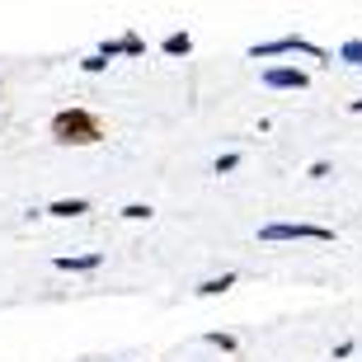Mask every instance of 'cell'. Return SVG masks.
<instances>
[{
    "instance_id": "obj_1",
    "label": "cell",
    "mask_w": 362,
    "mask_h": 362,
    "mask_svg": "<svg viewBox=\"0 0 362 362\" xmlns=\"http://www.w3.org/2000/svg\"><path fill=\"white\" fill-rule=\"evenodd\" d=\"M104 136H108V127L94 108H62V113H52V141L57 146H99Z\"/></svg>"
},
{
    "instance_id": "obj_2",
    "label": "cell",
    "mask_w": 362,
    "mask_h": 362,
    "mask_svg": "<svg viewBox=\"0 0 362 362\" xmlns=\"http://www.w3.org/2000/svg\"><path fill=\"white\" fill-rule=\"evenodd\" d=\"M310 57V62H334V57L325 52L320 42H310V38H301V33H282V38H269V42H255L250 47V62H273V57Z\"/></svg>"
},
{
    "instance_id": "obj_3",
    "label": "cell",
    "mask_w": 362,
    "mask_h": 362,
    "mask_svg": "<svg viewBox=\"0 0 362 362\" xmlns=\"http://www.w3.org/2000/svg\"><path fill=\"white\" fill-rule=\"evenodd\" d=\"M259 240H264V245H282V240L334 245V230H329V226H310V221H269V226H259Z\"/></svg>"
},
{
    "instance_id": "obj_4",
    "label": "cell",
    "mask_w": 362,
    "mask_h": 362,
    "mask_svg": "<svg viewBox=\"0 0 362 362\" xmlns=\"http://www.w3.org/2000/svg\"><path fill=\"white\" fill-rule=\"evenodd\" d=\"M264 85H269V90H306L310 76L301 66H269L264 71Z\"/></svg>"
},
{
    "instance_id": "obj_5",
    "label": "cell",
    "mask_w": 362,
    "mask_h": 362,
    "mask_svg": "<svg viewBox=\"0 0 362 362\" xmlns=\"http://www.w3.org/2000/svg\"><path fill=\"white\" fill-rule=\"evenodd\" d=\"M62 273H94L99 264H104V255L99 250H90V255H62V259H52Z\"/></svg>"
},
{
    "instance_id": "obj_6",
    "label": "cell",
    "mask_w": 362,
    "mask_h": 362,
    "mask_svg": "<svg viewBox=\"0 0 362 362\" xmlns=\"http://www.w3.org/2000/svg\"><path fill=\"white\" fill-rule=\"evenodd\" d=\"M42 212H47V216H62V221H71V216H85V212H90V202H85V198H57V202H47Z\"/></svg>"
},
{
    "instance_id": "obj_7",
    "label": "cell",
    "mask_w": 362,
    "mask_h": 362,
    "mask_svg": "<svg viewBox=\"0 0 362 362\" xmlns=\"http://www.w3.org/2000/svg\"><path fill=\"white\" fill-rule=\"evenodd\" d=\"M235 282H240V273H221V278H207V282H198L193 292H198V296H226L230 287H235Z\"/></svg>"
},
{
    "instance_id": "obj_8",
    "label": "cell",
    "mask_w": 362,
    "mask_h": 362,
    "mask_svg": "<svg viewBox=\"0 0 362 362\" xmlns=\"http://www.w3.org/2000/svg\"><path fill=\"white\" fill-rule=\"evenodd\" d=\"M160 52H165V57H188V52H193V38H188L184 28H175V33H165Z\"/></svg>"
},
{
    "instance_id": "obj_9",
    "label": "cell",
    "mask_w": 362,
    "mask_h": 362,
    "mask_svg": "<svg viewBox=\"0 0 362 362\" xmlns=\"http://www.w3.org/2000/svg\"><path fill=\"white\" fill-rule=\"evenodd\" d=\"M202 344H212V349H221V353H235V349H240V339L226 334V329H212V334H202Z\"/></svg>"
},
{
    "instance_id": "obj_10",
    "label": "cell",
    "mask_w": 362,
    "mask_h": 362,
    "mask_svg": "<svg viewBox=\"0 0 362 362\" xmlns=\"http://www.w3.org/2000/svg\"><path fill=\"white\" fill-rule=\"evenodd\" d=\"M339 62H344V66H362V38H349L344 42V47H339Z\"/></svg>"
},
{
    "instance_id": "obj_11",
    "label": "cell",
    "mask_w": 362,
    "mask_h": 362,
    "mask_svg": "<svg viewBox=\"0 0 362 362\" xmlns=\"http://www.w3.org/2000/svg\"><path fill=\"white\" fill-rule=\"evenodd\" d=\"M122 57H146V42H141V33H136V28H127V33H122Z\"/></svg>"
},
{
    "instance_id": "obj_12",
    "label": "cell",
    "mask_w": 362,
    "mask_h": 362,
    "mask_svg": "<svg viewBox=\"0 0 362 362\" xmlns=\"http://www.w3.org/2000/svg\"><path fill=\"white\" fill-rule=\"evenodd\" d=\"M104 66H108V57H104V52H90V57H81V71H85V76H99Z\"/></svg>"
},
{
    "instance_id": "obj_13",
    "label": "cell",
    "mask_w": 362,
    "mask_h": 362,
    "mask_svg": "<svg viewBox=\"0 0 362 362\" xmlns=\"http://www.w3.org/2000/svg\"><path fill=\"white\" fill-rule=\"evenodd\" d=\"M122 216H127V221H151L156 212H151L146 202H127V207H122Z\"/></svg>"
},
{
    "instance_id": "obj_14",
    "label": "cell",
    "mask_w": 362,
    "mask_h": 362,
    "mask_svg": "<svg viewBox=\"0 0 362 362\" xmlns=\"http://www.w3.org/2000/svg\"><path fill=\"white\" fill-rule=\"evenodd\" d=\"M240 151H226V156H221V160H216V175H230V170H240Z\"/></svg>"
},
{
    "instance_id": "obj_15",
    "label": "cell",
    "mask_w": 362,
    "mask_h": 362,
    "mask_svg": "<svg viewBox=\"0 0 362 362\" xmlns=\"http://www.w3.org/2000/svg\"><path fill=\"white\" fill-rule=\"evenodd\" d=\"M99 52H104L108 62H113V57H122V38H104V42H99Z\"/></svg>"
},
{
    "instance_id": "obj_16",
    "label": "cell",
    "mask_w": 362,
    "mask_h": 362,
    "mask_svg": "<svg viewBox=\"0 0 362 362\" xmlns=\"http://www.w3.org/2000/svg\"><path fill=\"white\" fill-rule=\"evenodd\" d=\"M353 353H358V339H344V344H339V349H334V362L353 358Z\"/></svg>"
},
{
    "instance_id": "obj_17",
    "label": "cell",
    "mask_w": 362,
    "mask_h": 362,
    "mask_svg": "<svg viewBox=\"0 0 362 362\" xmlns=\"http://www.w3.org/2000/svg\"><path fill=\"white\" fill-rule=\"evenodd\" d=\"M349 113H362V99H353V104H349Z\"/></svg>"
}]
</instances>
